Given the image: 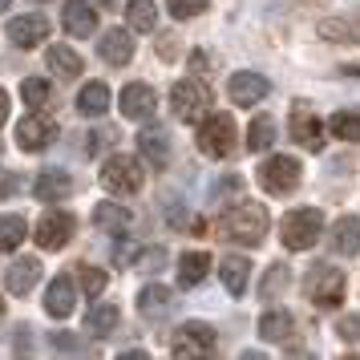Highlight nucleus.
I'll return each instance as SVG.
<instances>
[{"instance_id": "nucleus-42", "label": "nucleus", "mask_w": 360, "mask_h": 360, "mask_svg": "<svg viewBox=\"0 0 360 360\" xmlns=\"http://www.w3.org/2000/svg\"><path fill=\"white\" fill-rule=\"evenodd\" d=\"M336 332H340L344 340H360V316H344L340 324H336Z\"/></svg>"}, {"instance_id": "nucleus-5", "label": "nucleus", "mask_w": 360, "mask_h": 360, "mask_svg": "<svg viewBox=\"0 0 360 360\" xmlns=\"http://www.w3.org/2000/svg\"><path fill=\"white\" fill-rule=\"evenodd\" d=\"M211 105V85L198 82V77H182L174 89H170V110L179 122H198Z\"/></svg>"}, {"instance_id": "nucleus-18", "label": "nucleus", "mask_w": 360, "mask_h": 360, "mask_svg": "<svg viewBox=\"0 0 360 360\" xmlns=\"http://www.w3.org/2000/svg\"><path fill=\"white\" fill-rule=\"evenodd\" d=\"M138 150H142V158H146L150 166H158V170L170 162V138H166L162 126H146V130L138 134Z\"/></svg>"}, {"instance_id": "nucleus-38", "label": "nucleus", "mask_w": 360, "mask_h": 360, "mask_svg": "<svg viewBox=\"0 0 360 360\" xmlns=\"http://www.w3.org/2000/svg\"><path fill=\"white\" fill-rule=\"evenodd\" d=\"M162 263H166L162 247H146V251L134 255V271H154V267H162Z\"/></svg>"}, {"instance_id": "nucleus-16", "label": "nucleus", "mask_w": 360, "mask_h": 360, "mask_svg": "<svg viewBox=\"0 0 360 360\" xmlns=\"http://www.w3.org/2000/svg\"><path fill=\"white\" fill-rule=\"evenodd\" d=\"M61 25H65L69 37H94V29H98V13H94L89 0H65V8H61Z\"/></svg>"}, {"instance_id": "nucleus-39", "label": "nucleus", "mask_w": 360, "mask_h": 360, "mask_svg": "<svg viewBox=\"0 0 360 360\" xmlns=\"http://www.w3.org/2000/svg\"><path fill=\"white\" fill-rule=\"evenodd\" d=\"M114 138H117V134L110 130V126L94 130L89 138H85V154H101V150H110V146H114Z\"/></svg>"}, {"instance_id": "nucleus-10", "label": "nucleus", "mask_w": 360, "mask_h": 360, "mask_svg": "<svg viewBox=\"0 0 360 360\" xmlns=\"http://www.w3.org/2000/svg\"><path fill=\"white\" fill-rule=\"evenodd\" d=\"M53 138H57V126H53V117H45L41 110H33V114H25L17 122V146L29 150V154H37V150H49Z\"/></svg>"}, {"instance_id": "nucleus-4", "label": "nucleus", "mask_w": 360, "mask_h": 360, "mask_svg": "<svg viewBox=\"0 0 360 360\" xmlns=\"http://www.w3.org/2000/svg\"><path fill=\"white\" fill-rule=\"evenodd\" d=\"M304 295H308L316 308H336L344 300V271L332 263H316L304 276Z\"/></svg>"}, {"instance_id": "nucleus-47", "label": "nucleus", "mask_w": 360, "mask_h": 360, "mask_svg": "<svg viewBox=\"0 0 360 360\" xmlns=\"http://www.w3.org/2000/svg\"><path fill=\"white\" fill-rule=\"evenodd\" d=\"M0 320H4V300H0Z\"/></svg>"}, {"instance_id": "nucleus-28", "label": "nucleus", "mask_w": 360, "mask_h": 360, "mask_svg": "<svg viewBox=\"0 0 360 360\" xmlns=\"http://www.w3.org/2000/svg\"><path fill=\"white\" fill-rule=\"evenodd\" d=\"M117 320H122V311L114 304H98V308H89V316H85V332L89 336H110L117 328Z\"/></svg>"}, {"instance_id": "nucleus-1", "label": "nucleus", "mask_w": 360, "mask_h": 360, "mask_svg": "<svg viewBox=\"0 0 360 360\" xmlns=\"http://www.w3.org/2000/svg\"><path fill=\"white\" fill-rule=\"evenodd\" d=\"M267 211H263L259 202H235L223 211L219 219V235L231 239V243H243V247H259L263 235H267Z\"/></svg>"}, {"instance_id": "nucleus-25", "label": "nucleus", "mask_w": 360, "mask_h": 360, "mask_svg": "<svg viewBox=\"0 0 360 360\" xmlns=\"http://www.w3.org/2000/svg\"><path fill=\"white\" fill-rule=\"evenodd\" d=\"M271 146H276V117L255 114L251 126H247V150L251 154H263V150H271Z\"/></svg>"}, {"instance_id": "nucleus-37", "label": "nucleus", "mask_w": 360, "mask_h": 360, "mask_svg": "<svg viewBox=\"0 0 360 360\" xmlns=\"http://www.w3.org/2000/svg\"><path fill=\"white\" fill-rule=\"evenodd\" d=\"M166 8L174 20H191L198 13H207V0H166Z\"/></svg>"}, {"instance_id": "nucleus-8", "label": "nucleus", "mask_w": 360, "mask_h": 360, "mask_svg": "<svg viewBox=\"0 0 360 360\" xmlns=\"http://www.w3.org/2000/svg\"><path fill=\"white\" fill-rule=\"evenodd\" d=\"M300 170H304V166L295 162V158H288V154L267 158V162L259 166L263 191H271V195H288V191H295V186H300Z\"/></svg>"}, {"instance_id": "nucleus-33", "label": "nucleus", "mask_w": 360, "mask_h": 360, "mask_svg": "<svg viewBox=\"0 0 360 360\" xmlns=\"http://www.w3.org/2000/svg\"><path fill=\"white\" fill-rule=\"evenodd\" d=\"M328 130L336 134L340 142H360V114H348V110H340V114H332Z\"/></svg>"}, {"instance_id": "nucleus-21", "label": "nucleus", "mask_w": 360, "mask_h": 360, "mask_svg": "<svg viewBox=\"0 0 360 360\" xmlns=\"http://www.w3.org/2000/svg\"><path fill=\"white\" fill-rule=\"evenodd\" d=\"M4 283L13 295H29L41 283V259H17L8 271H4Z\"/></svg>"}, {"instance_id": "nucleus-44", "label": "nucleus", "mask_w": 360, "mask_h": 360, "mask_svg": "<svg viewBox=\"0 0 360 360\" xmlns=\"http://www.w3.org/2000/svg\"><path fill=\"white\" fill-rule=\"evenodd\" d=\"M4 117H8V94L0 89V126H4Z\"/></svg>"}, {"instance_id": "nucleus-27", "label": "nucleus", "mask_w": 360, "mask_h": 360, "mask_svg": "<svg viewBox=\"0 0 360 360\" xmlns=\"http://www.w3.org/2000/svg\"><path fill=\"white\" fill-rule=\"evenodd\" d=\"M126 20H130V29H138V33H154L158 29V4L154 0H130L126 4Z\"/></svg>"}, {"instance_id": "nucleus-3", "label": "nucleus", "mask_w": 360, "mask_h": 360, "mask_svg": "<svg viewBox=\"0 0 360 360\" xmlns=\"http://www.w3.org/2000/svg\"><path fill=\"white\" fill-rule=\"evenodd\" d=\"M142 182H146V170L134 154H110L105 166H101V186L110 195H138Z\"/></svg>"}, {"instance_id": "nucleus-45", "label": "nucleus", "mask_w": 360, "mask_h": 360, "mask_svg": "<svg viewBox=\"0 0 360 360\" xmlns=\"http://www.w3.org/2000/svg\"><path fill=\"white\" fill-rule=\"evenodd\" d=\"M344 73H356V77H360V65H344Z\"/></svg>"}, {"instance_id": "nucleus-20", "label": "nucleus", "mask_w": 360, "mask_h": 360, "mask_svg": "<svg viewBox=\"0 0 360 360\" xmlns=\"http://www.w3.org/2000/svg\"><path fill=\"white\" fill-rule=\"evenodd\" d=\"M73 191V179L61 174V170H41L33 182V198L37 202H61V198Z\"/></svg>"}, {"instance_id": "nucleus-30", "label": "nucleus", "mask_w": 360, "mask_h": 360, "mask_svg": "<svg viewBox=\"0 0 360 360\" xmlns=\"http://www.w3.org/2000/svg\"><path fill=\"white\" fill-rule=\"evenodd\" d=\"M29 239V223L20 214H0V251H17Z\"/></svg>"}, {"instance_id": "nucleus-17", "label": "nucleus", "mask_w": 360, "mask_h": 360, "mask_svg": "<svg viewBox=\"0 0 360 360\" xmlns=\"http://www.w3.org/2000/svg\"><path fill=\"white\" fill-rule=\"evenodd\" d=\"M134 223V214L126 202H98L94 207V227L105 235H126V227Z\"/></svg>"}, {"instance_id": "nucleus-19", "label": "nucleus", "mask_w": 360, "mask_h": 360, "mask_svg": "<svg viewBox=\"0 0 360 360\" xmlns=\"http://www.w3.org/2000/svg\"><path fill=\"white\" fill-rule=\"evenodd\" d=\"M174 308V292L162 288V283H146L142 292H138V311L146 316V320H158V316H170Z\"/></svg>"}, {"instance_id": "nucleus-12", "label": "nucleus", "mask_w": 360, "mask_h": 360, "mask_svg": "<svg viewBox=\"0 0 360 360\" xmlns=\"http://www.w3.org/2000/svg\"><path fill=\"white\" fill-rule=\"evenodd\" d=\"M154 105H158V94L142 82H130L122 89V98H117V110L130 117V122H146V117L154 114Z\"/></svg>"}, {"instance_id": "nucleus-6", "label": "nucleus", "mask_w": 360, "mask_h": 360, "mask_svg": "<svg viewBox=\"0 0 360 360\" xmlns=\"http://www.w3.org/2000/svg\"><path fill=\"white\" fill-rule=\"evenodd\" d=\"M214 344H219V336H214L211 324H202V320H191V324H182L179 332H174V340H170V356L179 360H195V356H211Z\"/></svg>"}, {"instance_id": "nucleus-40", "label": "nucleus", "mask_w": 360, "mask_h": 360, "mask_svg": "<svg viewBox=\"0 0 360 360\" xmlns=\"http://www.w3.org/2000/svg\"><path fill=\"white\" fill-rule=\"evenodd\" d=\"M320 37H340V41H356V33H352L348 25H340V20H328V25H320Z\"/></svg>"}, {"instance_id": "nucleus-15", "label": "nucleus", "mask_w": 360, "mask_h": 360, "mask_svg": "<svg viewBox=\"0 0 360 360\" xmlns=\"http://www.w3.org/2000/svg\"><path fill=\"white\" fill-rule=\"evenodd\" d=\"M45 37H49V20L41 17V13H29V17L8 20V41H13L17 49H37Z\"/></svg>"}, {"instance_id": "nucleus-29", "label": "nucleus", "mask_w": 360, "mask_h": 360, "mask_svg": "<svg viewBox=\"0 0 360 360\" xmlns=\"http://www.w3.org/2000/svg\"><path fill=\"white\" fill-rule=\"evenodd\" d=\"M247 276H251V263H247L243 255H227V259H223V283H227L231 295L247 292Z\"/></svg>"}, {"instance_id": "nucleus-13", "label": "nucleus", "mask_w": 360, "mask_h": 360, "mask_svg": "<svg viewBox=\"0 0 360 360\" xmlns=\"http://www.w3.org/2000/svg\"><path fill=\"white\" fill-rule=\"evenodd\" d=\"M267 77L263 73H231V82H227V98L235 101V105H259L263 98H267Z\"/></svg>"}, {"instance_id": "nucleus-34", "label": "nucleus", "mask_w": 360, "mask_h": 360, "mask_svg": "<svg viewBox=\"0 0 360 360\" xmlns=\"http://www.w3.org/2000/svg\"><path fill=\"white\" fill-rule=\"evenodd\" d=\"M20 98L29 110H41V105H49V82L45 77H29V82L20 85Z\"/></svg>"}, {"instance_id": "nucleus-23", "label": "nucleus", "mask_w": 360, "mask_h": 360, "mask_svg": "<svg viewBox=\"0 0 360 360\" xmlns=\"http://www.w3.org/2000/svg\"><path fill=\"white\" fill-rule=\"evenodd\" d=\"M101 57L110 61V65H130L134 61V41H130V33L126 29H110V33L101 37Z\"/></svg>"}, {"instance_id": "nucleus-32", "label": "nucleus", "mask_w": 360, "mask_h": 360, "mask_svg": "<svg viewBox=\"0 0 360 360\" xmlns=\"http://www.w3.org/2000/svg\"><path fill=\"white\" fill-rule=\"evenodd\" d=\"M259 332H263V340H288L292 336V316L288 311H263Z\"/></svg>"}, {"instance_id": "nucleus-22", "label": "nucleus", "mask_w": 360, "mask_h": 360, "mask_svg": "<svg viewBox=\"0 0 360 360\" xmlns=\"http://www.w3.org/2000/svg\"><path fill=\"white\" fill-rule=\"evenodd\" d=\"M332 251L336 255H356L360 251V214H344L332 227Z\"/></svg>"}, {"instance_id": "nucleus-11", "label": "nucleus", "mask_w": 360, "mask_h": 360, "mask_svg": "<svg viewBox=\"0 0 360 360\" xmlns=\"http://www.w3.org/2000/svg\"><path fill=\"white\" fill-rule=\"evenodd\" d=\"M73 214L69 211H49L41 223H37V231H33V239H37V247L41 251H61V247L73 239Z\"/></svg>"}, {"instance_id": "nucleus-2", "label": "nucleus", "mask_w": 360, "mask_h": 360, "mask_svg": "<svg viewBox=\"0 0 360 360\" xmlns=\"http://www.w3.org/2000/svg\"><path fill=\"white\" fill-rule=\"evenodd\" d=\"M320 231H324V214L316 207H300V211H288L283 223H279V243L288 251H308V247L320 243Z\"/></svg>"}, {"instance_id": "nucleus-35", "label": "nucleus", "mask_w": 360, "mask_h": 360, "mask_svg": "<svg viewBox=\"0 0 360 360\" xmlns=\"http://www.w3.org/2000/svg\"><path fill=\"white\" fill-rule=\"evenodd\" d=\"M77 279H82V292L85 295H101V292H105V271H101V267L77 263Z\"/></svg>"}, {"instance_id": "nucleus-7", "label": "nucleus", "mask_w": 360, "mask_h": 360, "mask_svg": "<svg viewBox=\"0 0 360 360\" xmlns=\"http://www.w3.org/2000/svg\"><path fill=\"white\" fill-rule=\"evenodd\" d=\"M198 150L207 158H227L231 150H235V122L227 114H211L198 126Z\"/></svg>"}, {"instance_id": "nucleus-26", "label": "nucleus", "mask_w": 360, "mask_h": 360, "mask_svg": "<svg viewBox=\"0 0 360 360\" xmlns=\"http://www.w3.org/2000/svg\"><path fill=\"white\" fill-rule=\"evenodd\" d=\"M77 110H82L85 117H101L105 110H110V89H105V82H89L77 94Z\"/></svg>"}, {"instance_id": "nucleus-14", "label": "nucleus", "mask_w": 360, "mask_h": 360, "mask_svg": "<svg viewBox=\"0 0 360 360\" xmlns=\"http://www.w3.org/2000/svg\"><path fill=\"white\" fill-rule=\"evenodd\" d=\"M73 308H77V283H73V276H57L45 288V311L53 320H65V316H73Z\"/></svg>"}, {"instance_id": "nucleus-46", "label": "nucleus", "mask_w": 360, "mask_h": 360, "mask_svg": "<svg viewBox=\"0 0 360 360\" xmlns=\"http://www.w3.org/2000/svg\"><path fill=\"white\" fill-rule=\"evenodd\" d=\"M8 4H13V0H0V13H4V8H8Z\"/></svg>"}, {"instance_id": "nucleus-36", "label": "nucleus", "mask_w": 360, "mask_h": 360, "mask_svg": "<svg viewBox=\"0 0 360 360\" xmlns=\"http://www.w3.org/2000/svg\"><path fill=\"white\" fill-rule=\"evenodd\" d=\"M283 288H288V267H283V263H271L267 279L259 283V295H263V300H276V295L283 292Z\"/></svg>"}, {"instance_id": "nucleus-41", "label": "nucleus", "mask_w": 360, "mask_h": 360, "mask_svg": "<svg viewBox=\"0 0 360 360\" xmlns=\"http://www.w3.org/2000/svg\"><path fill=\"white\" fill-rule=\"evenodd\" d=\"M17 191H20V179L13 174V170H0V202H4V198H13Z\"/></svg>"}, {"instance_id": "nucleus-24", "label": "nucleus", "mask_w": 360, "mask_h": 360, "mask_svg": "<svg viewBox=\"0 0 360 360\" xmlns=\"http://www.w3.org/2000/svg\"><path fill=\"white\" fill-rule=\"evenodd\" d=\"M207 271H211V255H207V251H186L179 259V283L182 288H198V283L207 279Z\"/></svg>"}, {"instance_id": "nucleus-31", "label": "nucleus", "mask_w": 360, "mask_h": 360, "mask_svg": "<svg viewBox=\"0 0 360 360\" xmlns=\"http://www.w3.org/2000/svg\"><path fill=\"white\" fill-rule=\"evenodd\" d=\"M45 61H49V69H53V73H61L65 82L82 73V57H77L73 49H65V45H53V49L45 53Z\"/></svg>"}, {"instance_id": "nucleus-9", "label": "nucleus", "mask_w": 360, "mask_h": 360, "mask_svg": "<svg viewBox=\"0 0 360 360\" xmlns=\"http://www.w3.org/2000/svg\"><path fill=\"white\" fill-rule=\"evenodd\" d=\"M288 130H292V138H295L304 150L320 154V146H324V126H320V117H316V110H311L308 101H295V105H292Z\"/></svg>"}, {"instance_id": "nucleus-43", "label": "nucleus", "mask_w": 360, "mask_h": 360, "mask_svg": "<svg viewBox=\"0 0 360 360\" xmlns=\"http://www.w3.org/2000/svg\"><path fill=\"white\" fill-rule=\"evenodd\" d=\"M239 186H243L239 179H219V182L211 186V195H214V198H223V195H239Z\"/></svg>"}]
</instances>
